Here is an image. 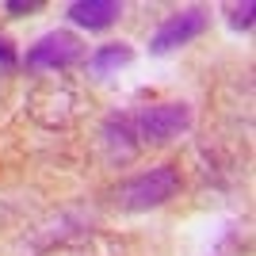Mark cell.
<instances>
[{
    "mask_svg": "<svg viewBox=\"0 0 256 256\" xmlns=\"http://www.w3.org/2000/svg\"><path fill=\"white\" fill-rule=\"evenodd\" d=\"M42 4L38 0H8V12H16V16H27V12H38Z\"/></svg>",
    "mask_w": 256,
    "mask_h": 256,
    "instance_id": "obj_12",
    "label": "cell"
},
{
    "mask_svg": "<svg viewBox=\"0 0 256 256\" xmlns=\"http://www.w3.org/2000/svg\"><path fill=\"white\" fill-rule=\"evenodd\" d=\"M80 58H84V42H80L73 31H50L27 50L23 62H27V69H34V73H58V69L76 65Z\"/></svg>",
    "mask_w": 256,
    "mask_h": 256,
    "instance_id": "obj_4",
    "label": "cell"
},
{
    "mask_svg": "<svg viewBox=\"0 0 256 256\" xmlns=\"http://www.w3.org/2000/svg\"><path fill=\"white\" fill-rule=\"evenodd\" d=\"M104 146H107V157L115 160V164H126V160L138 157V138H134V126H130V118H107L104 122Z\"/></svg>",
    "mask_w": 256,
    "mask_h": 256,
    "instance_id": "obj_7",
    "label": "cell"
},
{
    "mask_svg": "<svg viewBox=\"0 0 256 256\" xmlns=\"http://www.w3.org/2000/svg\"><path fill=\"white\" fill-rule=\"evenodd\" d=\"M134 62V50L122 42H111V46H100L92 58H88V65H92V73L96 76H107V73H115V69H122V65Z\"/></svg>",
    "mask_w": 256,
    "mask_h": 256,
    "instance_id": "obj_9",
    "label": "cell"
},
{
    "mask_svg": "<svg viewBox=\"0 0 256 256\" xmlns=\"http://www.w3.org/2000/svg\"><path fill=\"white\" fill-rule=\"evenodd\" d=\"M0 69L8 73V69H16V54H12V42L8 38H0Z\"/></svg>",
    "mask_w": 256,
    "mask_h": 256,
    "instance_id": "obj_11",
    "label": "cell"
},
{
    "mask_svg": "<svg viewBox=\"0 0 256 256\" xmlns=\"http://www.w3.org/2000/svg\"><path fill=\"white\" fill-rule=\"evenodd\" d=\"M203 31H206V16H203L199 8H192V12H184V16H172V20L164 23L157 34H153L150 50H157V54L176 50V46H184V42H192V38H199Z\"/></svg>",
    "mask_w": 256,
    "mask_h": 256,
    "instance_id": "obj_6",
    "label": "cell"
},
{
    "mask_svg": "<svg viewBox=\"0 0 256 256\" xmlns=\"http://www.w3.org/2000/svg\"><path fill=\"white\" fill-rule=\"evenodd\" d=\"M130 126H134L138 146H164V142L180 138L184 130L192 126V111L184 104H157V107H150V111L134 115Z\"/></svg>",
    "mask_w": 256,
    "mask_h": 256,
    "instance_id": "obj_3",
    "label": "cell"
},
{
    "mask_svg": "<svg viewBox=\"0 0 256 256\" xmlns=\"http://www.w3.org/2000/svg\"><path fill=\"white\" fill-rule=\"evenodd\" d=\"M252 12H256V4L252 0H245V4H230V23H234V27H252Z\"/></svg>",
    "mask_w": 256,
    "mask_h": 256,
    "instance_id": "obj_10",
    "label": "cell"
},
{
    "mask_svg": "<svg viewBox=\"0 0 256 256\" xmlns=\"http://www.w3.org/2000/svg\"><path fill=\"white\" fill-rule=\"evenodd\" d=\"M88 111V96L69 80H38L27 96V115L46 130H69Z\"/></svg>",
    "mask_w": 256,
    "mask_h": 256,
    "instance_id": "obj_1",
    "label": "cell"
},
{
    "mask_svg": "<svg viewBox=\"0 0 256 256\" xmlns=\"http://www.w3.org/2000/svg\"><path fill=\"white\" fill-rule=\"evenodd\" d=\"M180 192V172L172 164H160V168H150L134 176V180L118 184L115 188V206L118 210H150V206L168 203L172 195Z\"/></svg>",
    "mask_w": 256,
    "mask_h": 256,
    "instance_id": "obj_2",
    "label": "cell"
},
{
    "mask_svg": "<svg viewBox=\"0 0 256 256\" xmlns=\"http://www.w3.org/2000/svg\"><path fill=\"white\" fill-rule=\"evenodd\" d=\"M42 256H126V241L107 234H76L69 241L42 248Z\"/></svg>",
    "mask_w": 256,
    "mask_h": 256,
    "instance_id": "obj_5",
    "label": "cell"
},
{
    "mask_svg": "<svg viewBox=\"0 0 256 256\" xmlns=\"http://www.w3.org/2000/svg\"><path fill=\"white\" fill-rule=\"evenodd\" d=\"M69 16L88 31H104L122 16V4H115V0H76V4H69Z\"/></svg>",
    "mask_w": 256,
    "mask_h": 256,
    "instance_id": "obj_8",
    "label": "cell"
}]
</instances>
